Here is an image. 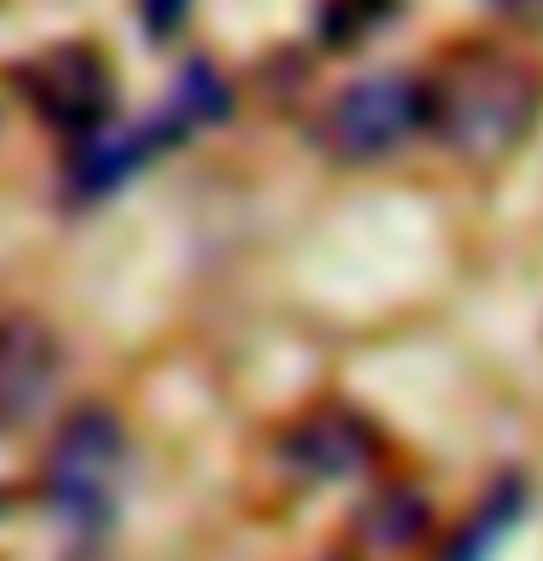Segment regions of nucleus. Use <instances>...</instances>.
<instances>
[{
	"instance_id": "nucleus-1",
	"label": "nucleus",
	"mask_w": 543,
	"mask_h": 561,
	"mask_svg": "<svg viewBox=\"0 0 543 561\" xmlns=\"http://www.w3.org/2000/svg\"><path fill=\"white\" fill-rule=\"evenodd\" d=\"M228 117H234V88H228V77L210 59H187L182 70H175V88H170L164 112H152L140 123H112V129L88 135L65 152V175H59L65 199L70 205L112 199V193L129 187L152 158L175 152L187 135L217 129V123H228Z\"/></svg>"
},
{
	"instance_id": "nucleus-2",
	"label": "nucleus",
	"mask_w": 543,
	"mask_h": 561,
	"mask_svg": "<svg viewBox=\"0 0 543 561\" xmlns=\"http://www.w3.org/2000/svg\"><path fill=\"white\" fill-rule=\"evenodd\" d=\"M432 82V135L462 158H508L543 112V77L508 47H462Z\"/></svg>"
},
{
	"instance_id": "nucleus-3",
	"label": "nucleus",
	"mask_w": 543,
	"mask_h": 561,
	"mask_svg": "<svg viewBox=\"0 0 543 561\" xmlns=\"http://www.w3.org/2000/svg\"><path fill=\"white\" fill-rule=\"evenodd\" d=\"M129 491V433L105 403H82L65 415L42 456V508L77 556H94L123 515Z\"/></svg>"
},
{
	"instance_id": "nucleus-4",
	"label": "nucleus",
	"mask_w": 543,
	"mask_h": 561,
	"mask_svg": "<svg viewBox=\"0 0 543 561\" xmlns=\"http://www.w3.org/2000/svg\"><path fill=\"white\" fill-rule=\"evenodd\" d=\"M432 129V82L415 70H368L345 82L315 117V140L333 164H385Z\"/></svg>"
},
{
	"instance_id": "nucleus-5",
	"label": "nucleus",
	"mask_w": 543,
	"mask_h": 561,
	"mask_svg": "<svg viewBox=\"0 0 543 561\" xmlns=\"http://www.w3.org/2000/svg\"><path fill=\"white\" fill-rule=\"evenodd\" d=\"M12 88L24 94V105L47 123L53 135H65L70 147L100 129H112L117 117V77L94 47L70 42V47H47L42 59L18 65Z\"/></svg>"
},
{
	"instance_id": "nucleus-6",
	"label": "nucleus",
	"mask_w": 543,
	"mask_h": 561,
	"mask_svg": "<svg viewBox=\"0 0 543 561\" xmlns=\"http://www.w3.org/2000/svg\"><path fill=\"white\" fill-rule=\"evenodd\" d=\"M280 468L304 485H339L357 480L380 462V433L350 410V403H315L310 415H298L287 433H280Z\"/></svg>"
},
{
	"instance_id": "nucleus-7",
	"label": "nucleus",
	"mask_w": 543,
	"mask_h": 561,
	"mask_svg": "<svg viewBox=\"0 0 543 561\" xmlns=\"http://www.w3.org/2000/svg\"><path fill=\"white\" fill-rule=\"evenodd\" d=\"M65 357L47 322H35L30 310L0 316V438L30 427L47 410V398L59 392Z\"/></svg>"
},
{
	"instance_id": "nucleus-8",
	"label": "nucleus",
	"mask_w": 543,
	"mask_h": 561,
	"mask_svg": "<svg viewBox=\"0 0 543 561\" xmlns=\"http://www.w3.org/2000/svg\"><path fill=\"white\" fill-rule=\"evenodd\" d=\"M525 508H532V485H525L520 473H502V480L473 503V515L455 526V538L438 550V561H490L508 543V533L525 520Z\"/></svg>"
},
{
	"instance_id": "nucleus-9",
	"label": "nucleus",
	"mask_w": 543,
	"mask_h": 561,
	"mask_svg": "<svg viewBox=\"0 0 543 561\" xmlns=\"http://www.w3.org/2000/svg\"><path fill=\"white\" fill-rule=\"evenodd\" d=\"M432 526V508H427V497L420 491H409V485H392L385 497L362 515V533L380 543V550H409V543L420 538Z\"/></svg>"
},
{
	"instance_id": "nucleus-10",
	"label": "nucleus",
	"mask_w": 543,
	"mask_h": 561,
	"mask_svg": "<svg viewBox=\"0 0 543 561\" xmlns=\"http://www.w3.org/2000/svg\"><path fill=\"white\" fill-rule=\"evenodd\" d=\"M397 18V0H327L322 7V42L327 47H357L362 35Z\"/></svg>"
},
{
	"instance_id": "nucleus-11",
	"label": "nucleus",
	"mask_w": 543,
	"mask_h": 561,
	"mask_svg": "<svg viewBox=\"0 0 543 561\" xmlns=\"http://www.w3.org/2000/svg\"><path fill=\"white\" fill-rule=\"evenodd\" d=\"M187 12H193V0H140V30L152 42H170V35H182Z\"/></svg>"
},
{
	"instance_id": "nucleus-12",
	"label": "nucleus",
	"mask_w": 543,
	"mask_h": 561,
	"mask_svg": "<svg viewBox=\"0 0 543 561\" xmlns=\"http://www.w3.org/2000/svg\"><path fill=\"white\" fill-rule=\"evenodd\" d=\"M490 7L508 18H525V24H543V0H490Z\"/></svg>"
}]
</instances>
